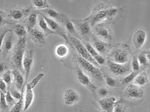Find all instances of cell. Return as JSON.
<instances>
[{
  "label": "cell",
  "instance_id": "obj_35",
  "mask_svg": "<svg viewBox=\"0 0 150 112\" xmlns=\"http://www.w3.org/2000/svg\"><path fill=\"white\" fill-rule=\"evenodd\" d=\"M3 80L6 85H9L12 82V72L10 71H6L3 74Z\"/></svg>",
  "mask_w": 150,
  "mask_h": 112
},
{
  "label": "cell",
  "instance_id": "obj_31",
  "mask_svg": "<svg viewBox=\"0 0 150 112\" xmlns=\"http://www.w3.org/2000/svg\"><path fill=\"white\" fill-rule=\"evenodd\" d=\"M38 15L35 13H32L30 15L28 20V31L29 32L35 26L37 23Z\"/></svg>",
  "mask_w": 150,
  "mask_h": 112
},
{
  "label": "cell",
  "instance_id": "obj_43",
  "mask_svg": "<svg viewBox=\"0 0 150 112\" xmlns=\"http://www.w3.org/2000/svg\"><path fill=\"white\" fill-rule=\"evenodd\" d=\"M98 94L101 97L104 98L108 95L109 93V91L105 88H101L98 90Z\"/></svg>",
  "mask_w": 150,
  "mask_h": 112
},
{
  "label": "cell",
  "instance_id": "obj_46",
  "mask_svg": "<svg viewBox=\"0 0 150 112\" xmlns=\"http://www.w3.org/2000/svg\"><path fill=\"white\" fill-rule=\"evenodd\" d=\"M6 68V66L3 63H0V74L4 72Z\"/></svg>",
  "mask_w": 150,
  "mask_h": 112
},
{
  "label": "cell",
  "instance_id": "obj_13",
  "mask_svg": "<svg viewBox=\"0 0 150 112\" xmlns=\"http://www.w3.org/2000/svg\"><path fill=\"white\" fill-rule=\"evenodd\" d=\"M116 98L114 96L103 98L99 101V103L103 111L105 112H113Z\"/></svg>",
  "mask_w": 150,
  "mask_h": 112
},
{
  "label": "cell",
  "instance_id": "obj_29",
  "mask_svg": "<svg viewBox=\"0 0 150 112\" xmlns=\"http://www.w3.org/2000/svg\"><path fill=\"white\" fill-rule=\"evenodd\" d=\"M139 64L142 65H147L149 63L150 59V53L149 51L143 52H141L137 58Z\"/></svg>",
  "mask_w": 150,
  "mask_h": 112
},
{
  "label": "cell",
  "instance_id": "obj_24",
  "mask_svg": "<svg viewBox=\"0 0 150 112\" xmlns=\"http://www.w3.org/2000/svg\"><path fill=\"white\" fill-rule=\"evenodd\" d=\"M42 10H43V12L47 13L49 16L48 17L53 19L57 22L58 21L62 22L64 21V17L62 16V15H60V14L55 10L48 8Z\"/></svg>",
  "mask_w": 150,
  "mask_h": 112
},
{
  "label": "cell",
  "instance_id": "obj_27",
  "mask_svg": "<svg viewBox=\"0 0 150 112\" xmlns=\"http://www.w3.org/2000/svg\"><path fill=\"white\" fill-rule=\"evenodd\" d=\"M13 36L11 35L6 36L3 43V48L6 53H8L12 50L13 46Z\"/></svg>",
  "mask_w": 150,
  "mask_h": 112
},
{
  "label": "cell",
  "instance_id": "obj_34",
  "mask_svg": "<svg viewBox=\"0 0 150 112\" xmlns=\"http://www.w3.org/2000/svg\"><path fill=\"white\" fill-rule=\"evenodd\" d=\"M11 32H12V30L9 29H5L2 32V33L0 34V57L1 56V52H2V48L4 39H5L7 34Z\"/></svg>",
  "mask_w": 150,
  "mask_h": 112
},
{
  "label": "cell",
  "instance_id": "obj_37",
  "mask_svg": "<svg viewBox=\"0 0 150 112\" xmlns=\"http://www.w3.org/2000/svg\"><path fill=\"white\" fill-rule=\"evenodd\" d=\"M6 99L8 106H13L14 105L16 104L15 99L11 95L9 91H8L6 94Z\"/></svg>",
  "mask_w": 150,
  "mask_h": 112
},
{
  "label": "cell",
  "instance_id": "obj_44",
  "mask_svg": "<svg viewBox=\"0 0 150 112\" xmlns=\"http://www.w3.org/2000/svg\"><path fill=\"white\" fill-rule=\"evenodd\" d=\"M0 91L6 94L7 92V86L6 83L3 81V80L0 78Z\"/></svg>",
  "mask_w": 150,
  "mask_h": 112
},
{
  "label": "cell",
  "instance_id": "obj_45",
  "mask_svg": "<svg viewBox=\"0 0 150 112\" xmlns=\"http://www.w3.org/2000/svg\"><path fill=\"white\" fill-rule=\"evenodd\" d=\"M113 112H127V110L124 106L117 105L114 107Z\"/></svg>",
  "mask_w": 150,
  "mask_h": 112
},
{
  "label": "cell",
  "instance_id": "obj_3",
  "mask_svg": "<svg viewBox=\"0 0 150 112\" xmlns=\"http://www.w3.org/2000/svg\"><path fill=\"white\" fill-rule=\"evenodd\" d=\"M77 59L81 66L86 71L91 74V76H93V78H95L99 81H102L103 80L102 74L98 67L81 57H78Z\"/></svg>",
  "mask_w": 150,
  "mask_h": 112
},
{
  "label": "cell",
  "instance_id": "obj_1",
  "mask_svg": "<svg viewBox=\"0 0 150 112\" xmlns=\"http://www.w3.org/2000/svg\"><path fill=\"white\" fill-rule=\"evenodd\" d=\"M26 46V37L20 38L13 50L12 60L16 69L23 70L22 61Z\"/></svg>",
  "mask_w": 150,
  "mask_h": 112
},
{
  "label": "cell",
  "instance_id": "obj_30",
  "mask_svg": "<svg viewBox=\"0 0 150 112\" xmlns=\"http://www.w3.org/2000/svg\"><path fill=\"white\" fill-rule=\"evenodd\" d=\"M31 2L35 8L41 10L50 8V5H49L48 1H42V0L35 1H35H31Z\"/></svg>",
  "mask_w": 150,
  "mask_h": 112
},
{
  "label": "cell",
  "instance_id": "obj_22",
  "mask_svg": "<svg viewBox=\"0 0 150 112\" xmlns=\"http://www.w3.org/2000/svg\"><path fill=\"white\" fill-rule=\"evenodd\" d=\"M25 86H26V83H25L23 85L22 89V95L21 99L19 100L18 102L16 103L12 107L10 110V112H22L23 110L24 105V92Z\"/></svg>",
  "mask_w": 150,
  "mask_h": 112
},
{
  "label": "cell",
  "instance_id": "obj_42",
  "mask_svg": "<svg viewBox=\"0 0 150 112\" xmlns=\"http://www.w3.org/2000/svg\"><path fill=\"white\" fill-rule=\"evenodd\" d=\"M105 77L106 83L110 87H115V86L116 81L114 78L107 75H105Z\"/></svg>",
  "mask_w": 150,
  "mask_h": 112
},
{
  "label": "cell",
  "instance_id": "obj_18",
  "mask_svg": "<svg viewBox=\"0 0 150 112\" xmlns=\"http://www.w3.org/2000/svg\"><path fill=\"white\" fill-rule=\"evenodd\" d=\"M85 46L86 48L91 57L97 62L98 64H103L105 63V58L97 52V51L89 43H86Z\"/></svg>",
  "mask_w": 150,
  "mask_h": 112
},
{
  "label": "cell",
  "instance_id": "obj_41",
  "mask_svg": "<svg viewBox=\"0 0 150 112\" xmlns=\"http://www.w3.org/2000/svg\"><path fill=\"white\" fill-rule=\"evenodd\" d=\"M11 94V95L13 96L14 99H20L21 97V92H20L19 90L17 89H14V88H12L11 91H9Z\"/></svg>",
  "mask_w": 150,
  "mask_h": 112
},
{
  "label": "cell",
  "instance_id": "obj_36",
  "mask_svg": "<svg viewBox=\"0 0 150 112\" xmlns=\"http://www.w3.org/2000/svg\"><path fill=\"white\" fill-rule=\"evenodd\" d=\"M137 73L136 72L132 71L131 73L129 75L126 76L123 79L122 83V84H128L130 83L132 80H134L136 76L137 75Z\"/></svg>",
  "mask_w": 150,
  "mask_h": 112
},
{
  "label": "cell",
  "instance_id": "obj_17",
  "mask_svg": "<svg viewBox=\"0 0 150 112\" xmlns=\"http://www.w3.org/2000/svg\"><path fill=\"white\" fill-rule=\"evenodd\" d=\"M77 78L79 82L84 86L89 87L91 88H96L95 86L91 83L89 77L83 72L80 67L78 66L77 68Z\"/></svg>",
  "mask_w": 150,
  "mask_h": 112
},
{
  "label": "cell",
  "instance_id": "obj_19",
  "mask_svg": "<svg viewBox=\"0 0 150 112\" xmlns=\"http://www.w3.org/2000/svg\"><path fill=\"white\" fill-rule=\"evenodd\" d=\"M15 85L17 90L21 91L23 87L25 84L24 78L19 70L15 69L12 72Z\"/></svg>",
  "mask_w": 150,
  "mask_h": 112
},
{
  "label": "cell",
  "instance_id": "obj_9",
  "mask_svg": "<svg viewBox=\"0 0 150 112\" xmlns=\"http://www.w3.org/2000/svg\"><path fill=\"white\" fill-rule=\"evenodd\" d=\"M39 14L44 19V20L46 22V23L48 24L49 28L52 31L55 32V34L60 35V36L63 37L65 39H67L66 36L62 30V29L61 26H60V25L58 23L57 21L45 15L42 12H39Z\"/></svg>",
  "mask_w": 150,
  "mask_h": 112
},
{
  "label": "cell",
  "instance_id": "obj_40",
  "mask_svg": "<svg viewBox=\"0 0 150 112\" xmlns=\"http://www.w3.org/2000/svg\"><path fill=\"white\" fill-rule=\"evenodd\" d=\"M139 66L140 64L138 60L137 57L136 56H133L132 61V68L133 71H138L139 69Z\"/></svg>",
  "mask_w": 150,
  "mask_h": 112
},
{
  "label": "cell",
  "instance_id": "obj_26",
  "mask_svg": "<svg viewBox=\"0 0 150 112\" xmlns=\"http://www.w3.org/2000/svg\"><path fill=\"white\" fill-rule=\"evenodd\" d=\"M38 24H39L40 28L44 32L43 33H44L46 37L48 35H50V34H56L55 32H53L49 28V26L46 23L45 20L42 17H41L39 19Z\"/></svg>",
  "mask_w": 150,
  "mask_h": 112
},
{
  "label": "cell",
  "instance_id": "obj_2",
  "mask_svg": "<svg viewBox=\"0 0 150 112\" xmlns=\"http://www.w3.org/2000/svg\"><path fill=\"white\" fill-rule=\"evenodd\" d=\"M70 41L72 45L75 48L76 51L79 53L81 57L91 62L97 67L99 66V65L91 57L86 46L84 45L80 39L74 37H72L70 38Z\"/></svg>",
  "mask_w": 150,
  "mask_h": 112
},
{
  "label": "cell",
  "instance_id": "obj_20",
  "mask_svg": "<svg viewBox=\"0 0 150 112\" xmlns=\"http://www.w3.org/2000/svg\"><path fill=\"white\" fill-rule=\"evenodd\" d=\"M92 46L100 54H104L108 50L109 48L108 44L98 38L93 39V45Z\"/></svg>",
  "mask_w": 150,
  "mask_h": 112
},
{
  "label": "cell",
  "instance_id": "obj_15",
  "mask_svg": "<svg viewBox=\"0 0 150 112\" xmlns=\"http://www.w3.org/2000/svg\"><path fill=\"white\" fill-rule=\"evenodd\" d=\"M30 11V8L13 9L9 11V15L14 20L20 21L27 16Z\"/></svg>",
  "mask_w": 150,
  "mask_h": 112
},
{
  "label": "cell",
  "instance_id": "obj_21",
  "mask_svg": "<svg viewBox=\"0 0 150 112\" xmlns=\"http://www.w3.org/2000/svg\"><path fill=\"white\" fill-rule=\"evenodd\" d=\"M149 80L148 74L145 72H143L136 76L134 79V84L141 87L148 84Z\"/></svg>",
  "mask_w": 150,
  "mask_h": 112
},
{
  "label": "cell",
  "instance_id": "obj_28",
  "mask_svg": "<svg viewBox=\"0 0 150 112\" xmlns=\"http://www.w3.org/2000/svg\"><path fill=\"white\" fill-rule=\"evenodd\" d=\"M65 22V28L67 30L71 33L72 35L74 36V37L77 38H79L80 36H79L78 32L76 31V28L75 26L74 25L73 23L70 20H66Z\"/></svg>",
  "mask_w": 150,
  "mask_h": 112
},
{
  "label": "cell",
  "instance_id": "obj_32",
  "mask_svg": "<svg viewBox=\"0 0 150 112\" xmlns=\"http://www.w3.org/2000/svg\"><path fill=\"white\" fill-rule=\"evenodd\" d=\"M14 31L16 34L19 37V38L26 37L27 35V31L25 26L20 24L16 25Z\"/></svg>",
  "mask_w": 150,
  "mask_h": 112
},
{
  "label": "cell",
  "instance_id": "obj_4",
  "mask_svg": "<svg viewBox=\"0 0 150 112\" xmlns=\"http://www.w3.org/2000/svg\"><path fill=\"white\" fill-rule=\"evenodd\" d=\"M34 50H26L22 61L23 69L25 74V82H28L34 60Z\"/></svg>",
  "mask_w": 150,
  "mask_h": 112
},
{
  "label": "cell",
  "instance_id": "obj_16",
  "mask_svg": "<svg viewBox=\"0 0 150 112\" xmlns=\"http://www.w3.org/2000/svg\"><path fill=\"white\" fill-rule=\"evenodd\" d=\"M26 83V91H25V97H24V105L23 111H26L30 107L33 103L34 99V93L33 89L31 88L28 84Z\"/></svg>",
  "mask_w": 150,
  "mask_h": 112
},
{
  "label": "cell",
  "instance_id": "obj_5",
  "mask_svg": "<svg viewBox=\"0 0 150 112\" xmlns=\"http://www.w3.org/2000/svg\"><path fill=\"white\" fill-rule=\"evenodd\" d=\"M118 9L117 8H112L102 10L98 11L92 18L91 22L92 25H95L101 21L109 18L113 17L117 13Z\"/></svg>",
  "mask_w": 150,
  "mask_h": 112
},
{
  "label": "cell",
  "instance_id": "obj_6",
  "mask_svg": "<svg viewBox=\"0 0 150 112\" xmlns=\"http://www.w3.org/2000/svg\"><path fill=\"white\" fill-rule=\"evenodd\" d=\"M95 31L99 39L105 42L110 41L112 39V35L111 30L108 25L104 23H98L96 24Z\"/></svg>",
  "mask_w": 150,
  "mask_h": 112
},
{
  "label": "cell",
  "instance_id": "obj_33",
  "mask_svg": "<svg viewBox=\"0 0 150 112\" xmlns=\"http://www.w3.org/2000/svg\"><path fill=\"white\" fill-rule=\"evenodd\" d=\"M45 76V74L44 73H39L36 77H35L30 82L28 83L29 85L30 86L32 89H33L35 87L38 85V82L40 81L41 79L43 78Z\"/></svg>",
  "mask_w": 150,
  "mask_h": 112
},
{
  "label": "cell",
  "instance_id": "obj_25",
  "mask_svg": "<svg viewBox=\"0 0 150 112\" xmlns=\"http://www.w3.org/2000/svg\"><path fill=\"white\" fill-rule=\"evenodd\" d=\"M77 28L81 35L86 36L91 32L90 24L87 22H84L77 24Z\"/></svg>",
  "mask_w": 150,
  "mask_h": 112
},
{
  "label": "cell",
  "instance_id": "obj_23",
  "mask_svg": "<svg viewBox=\"0 0 150 112\" xmlns=\"http://www.w3.org/2000/svg\"><path fill=\"white\" fill-rule=\"evenodd\" d=\"M69 49L67 46L64 44L59 45L55 49V54L58 57L64 58L68 55Z\"/></svg>",
  "mask_w": 150,
  "mask_h": 112
},
{
  "label": "cell",
  "instance_id": "obj_7",
  "mask_svg": "<svg viewBox=\"0 0 150 112\" xmlns=\"http://www.w3.org/2000/svg\"><path fill=\"white\" fill-rule=\"evenodd\" d=\"M124 96L128 99H140L144 96V91L140 87L131 84L125 88L123 92Z\"/></svg>",
  "mask_w": 150,
  "mask_h": 112
},
{
  "label": "cell",
  "instance_id": "obj_38",
  "mask_svg": "<svg viewBox=\"0 0 150 112\" xmlns=\"http://www.w3.org/2000/svg\"><path fill=\"white\" fill-rule=\"evenodd\" d=\"M0 106L3 109H6L8 107L6 99V94L0 91Z\"/></svg>",
  "mask_w": 150,
  "mask_h": 112
},
{
  "label": "cell",
  "instance_id": "obj_14",
  "mask_svg": "<svg viewBox=\"0 0 150 112\" xmlns=\"http://www.w3.org/2000/svg\"><path fill=\"white\" fill-rule=\"evenodd\" d=\"M115 63L120 64H127L129 61V54L128 52L123 49H117L114 51L113 54Z\"/></svg>",
  "mask_w": 150,
  "mask_h": 112
},
{
  "label": "cell",
  "instance_id": "obj_11",
  "mask_svg": "<svg viewBox=\"0 0 150 112\" xmlns=\"http://www.w3.org/2000/svg\"><path fill=\"white\" fill-rule=\"evenodd\" d=\"M28 32L30 39L34 43L39 46H43L45 44L46 37L43 32L34 28Z\"/></svg>",
  "mask_w": 150,
  "mask_h": 112
},
{
  "label": "cell",
  "instance_id": "obj_39",
  "mask_svg": "<svg viewBox=\"0 0 150 112\" xmlns=\"http://www.w3.org/2000/svg\"><path fill=\"white\" fill-rule=\"evenodd\" d=\"M8 23L6 14L2 10H0V27L4 26Z\"/></svg>",
  "mask_w": 150,
  "mask_h": 112
},
{
  "label": "cell",
  "instance_id": "obj_8",
  "mask_svg": "<svg viewBox=\"0 0 150 112\" xmlns=\"http://www.w3.org/2000/svg\"><path fill=\"white\" fill-rule=\"evenodd\" d=\"M110 71L114 75H122L129 71L130 66L128 64H120L115 62H110L109 63Z\"/></svg>",
  "mask_w": 150,
  "mask_h": 112
},
{
  "label": "cell",
  "instance_id": "obj_47",
  "mask_svg": "<svg viewBox=\"0 0 150 112\" xmlns=\"http://www.w3.org/2000/svg\"><path fill=\"white\" fill-rule=\"evenodd\" d=\"M103 112H104V111H103Z\"/></svg>",
  "mask_w": 150,
  "mask_h": 112
},
{
  "label": "cell",
  "instance_id": "obj_12",
  "mask_svg": "<svg viewBox=\"0 0 150 112\" xmlns=\"http://www.w3.org/2000/svg\"><path fill=\"white\" fill-rule=\"evenodd\" d=\"M63 99L65 104L68 106H72L79 101L80 95L73 89H67L64 93Z\"/></svg>",
  "mask_w": 150,
  "mask_h": 112
},
{
  "label": "cell",
  "instance_id": "obj_10",
  "mask_svg": "<svg viewBox=\"0 0 150 112\" xmlns=\"http://www.w3.org/2000/svg\"><path fill=\"white\" fill-rule=\"evenodd\" d=\"M147 34L142 29H138L134 32L132 36V42L135 48L140 49L146 41Z\"/></svg>",
  "mask_w": 150,
  "mask_h": 112
}]
</instances>
